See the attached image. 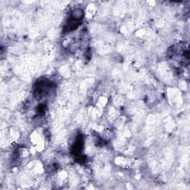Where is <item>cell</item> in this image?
I'll list each match as a JSON object with an SVG mask.
<instances>
[{
    "label": "cell",
    "mask_w": 190,
    "mask_h": 190,
    "mask_svg": "<svg viewBox=\"0 0 190 190\" xmlns=\"http://www.w3.org/2000/svg\"><path fill=\"white\" fill-rule=\"evenodd\" d=\"M83 16H84L83 11L80 8H77V9L74 10V11H72V13H71L72 19L75 21H78V20H80V19H83Z\"/></svg>",
    "instance_id": "1"
}]
</instances>
